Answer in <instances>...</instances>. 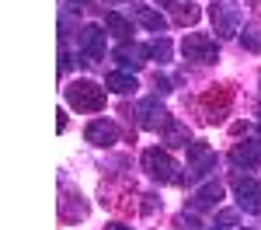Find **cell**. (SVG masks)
I'll return each instance as SVG.
<instances>
[{
  "label": "cell",
  "instance_id": "cell-1",
  "mask_svg": "<svg viewBox=\"0 0 261 230\" xmlns=\"http://www.w3.org/2000/svg\"><path fill=\"white\" fill-rule=\"evenodd\" d=\"M199 101L205 108V122H223L230 115V108H233V87L230 84H216V87H209L202 94Z\"/></svg>",
  "mask_w": 261,
  "mask_h": 230
},
{
  "label": "cell",
  "instance_id": "cell-2",
  "mask_svg": "<svg viewBox=\"0 0 261 230\" xmlns=\"http://www.w3.org/2000/svg\"><path fill=\"white\" fill-rule=\"evenodd\" d=\"M66 101L77 112H101L105 108V87H98L91 81H77L73 87H66Z\"/></svg>",
  "mask_w": 261,
  "mask_h": 230
},
{
  "label": "cell",
  "instance_id": "cell-3",
  "mask_svg": "<svg viewBox=\"0 0 261 230\" xmlns=\"http://www.w3.org/2000/svg\"><path fill=\"white\" fill-rule=\"evenodd\" d=\"M143 167H146L150 178H157V182H181L174 157H171L167 150H161V146H150V150L143 154Z\"/></svg>",
  "mask_w": 261,
  "mask_h": 230
},
{
  "label": "cell",
  "instance_id": "cell-4",
  "mask_svg": "<svg viewBox=\"0 0 261 230\" xmlns=\"http://www.w3.org/2000/svg\"><path fill=\"white\" fill-rule=\"evenodd\" d=\"M181 53H185L192 63H216V56H220V45H216V39L202 35V32H192L188 39L181 42Z\"/></svg>",
  "mask_w": 261,
  "mask_h": 230
},
{
  "label": "cell",
  "instance_id": "cell-5",
  "mask_svg": "<svg viewBox=\"0 0 261 230\" xmlns=\"http://www.w3.org/2000/svg\"><path fill=\"white\" fill-rule=\"evenodd\" d=\"M233 192H237V202H241L247 213H261V182L247 178V174H233Z\"/></svg>",
  "mask_w": 261,
  "mask_h": 230
},
{
  "label": "cell",
  "instance_id": "cell-6",
  "mask_svg": "<svg viewBox=\"0 0 261 230\" xmlns=\"http://www.w3.org/2000/svg\"><path fill=\"white\" fill-rule=\"evenodd\" d=\"M213 167H216V154H213V146H209V143H202V140L188 143V171H192L195 178L209 174Z\"/></svg>",
  "mask_w": 261,
  "mask_h": 230
},
{
  "label": "cell",
  "instance_id": "cell-7",
  "mask_svg": "<svg viewBox=\"0 0 261 230\" xmlns=\"http://www.w3.org/2000/svg\"><path fill=\"white\" fill-rule=\"evenodd\" d=\"M81 53H84V63H98L105 56V32L87 24L81 32Z\"/></svg>",
  "mask_w": 261,
  "mask_h": 230
},
{
  "label": "cell",
  "instance_id": "cell-8",
  "mask_svg": "<svg viewBox=\"0 0 261 230\" xmlns=\"http://www.w3.org/2000/svg\"><path fill=\"white\" fill-rule=\"evenodd\" d=\"M140 125L143 129H164V125L171 122V115L164 112V105L157 101V98H146V101H140Z\"/></svg>",
  "mask_w": 261,
  "mask_h": 230
},
{
  "label": "cell",
  "instance_id": "cell-9",
  "mask_svg": "<svg viewBox=\"0 0 261 230\" xmlns=\"http://www.w3.org/2000/svg\"><path fill=\"white\" fill-rule=\"evenodd\" d=\"M115 140H119V125H115V122H105V119H98V122L87 125V143H94V146H112Z\"/></svg>",
  "mask_w": 261,
  "mask_h": 230
},
{
  "label": "cell",
  "instance_id": "cell-10",
  "mask_svg": "<svg viewBox=\"0 0 261 230\" xmlns=\"http://www.w3.org/2000/svg\"><path fill=\"white\" fill-rule=\"evenodd\" d=\"M230 161L244 167H258L261 164V140H247V143H237L230 150Z\"/></svg>",
  "mask_w": 261,
  "mask_h": 230
},
{
  "label": "cell",
  "instance_id": "cell-11",
  "mask_svg": "<svg viewBox=\"0 0 261 230\" xmlns=\"http://www.w3.org/2000/svg\"><path fill=\"white\" fill-rule=\"evenodd\" d=\"M220 199H223V185L220 182H209V185H202L199 192L192 195V209H213Z\"/></svg>",
  "mask_w": 261,
  "mask_h": 230
},
{
  "label": "cell",
  "instance_id": "cell-12",
  "mask_svg": "<svg viewBox=\"0 0 261 230\" xmlns=\"http://www.w3.org/2000/svg\"><path fill=\"white\" fill-rule=\"evenodd\" d=\"M60 216H63V223L84 220V216H87V202H84L81 195H63L60 199Z\"/></svg>",
  "mask_w": 261,
  "mask_h": 230
},
{
  "label": "cell",
  "instance_id": "cell-13",
  "mask_svg": "<svg viewBox=\"0 0 261 230\" xmlns=\"http://www.w3.org/2000/svg\"><path fill=\"white\" fill-rule=\"evenodd\" d=\"M143 56H150V45H122L119 53H115V60H119L125 70H136L143 63Z\"/></svg>",
  "mask_w": 261,
  "mask_h": 230
},
{
  "label": "cell",
  "instance_id": "cell-14",
  "mask_svg": "<svg viewBox=\"0 0 261 230\" xmlns=\"http://www.w3.org/2000/svg\"><path fill=\"white\" fill-rule=\"evenodd\" d=\"M209 18H213V24H216L220 35H233V32H237V24H233V18L223 11V4H213V7H209Z\"/></svg>",
  "mask_w": 261,
  "mask_h": 230
},
{
  "label": "cell",
  "instance_id": "cell-15",
  "mask_svg": "<svg viewBox=\"0 0 261 230\" xmlns=\"http://www.w3.org/2000/svg\"><path fill=\"white\" fill-rule=\"evenodd\" d=\"M105 28H108L115 39H129V35H133V24L122 18V14H115V11H108V14H105Z\"/></svg>",
  "mask_w": 261,
  "mask_h": 230
},
{
  "label": "cell",
  "instance_id": "cell-16",
  "mask_svg": "<svg viewBox=\"0 0 261 230\" xmlns=\"http://www.w3.org/2000/svg\"><path fill=\"white\" fill-rule=\"evenodd\" d=\"M164 140H167L171 146H188V143H192V140H188V129H181L174 119L164 125Z\"/></svg>",
  "mask_w": 261,
  "mask_h": 230
},
{
  "label": "cell",
  "instance_id": "cell-17",
  "mask_svg": "<svg viewBox=\"0 0 261 230\" xmlns=\"http://www.w3.org/2000/svg\"><path fill=\"white\" fill-rule=\"evenodd\" d=\"M105 87H108V91H115V94H129V91H136V81H133V77H125V73H108Z\"/></svg>",
  "mask_w": 261,
  "mask_h": 230
},
{
  "label": "cell",
  "instance_id": "cell-18",
  "mask_svg": "<svg viewBox=\"0 0 261 230\" xmlns=\"http://www.w3.org/2000/svg\"><path fill=\"white\" fill-rule=\"evenodd\" d=\"M174 21H178V24H195V21H199V7H195V4H178Z\"/></svg>",
  "mask_w": 261,
  "mask_h": 230
},
{
  "label": "cell",
  "instance_id": "cell-19",
  "mask_svg": "<svg viewBox=\"0 0 261 230\" xmlns=\"http://www.w3.org/2000/svg\"><path fill=\"white\" fill-rule=\"evenodd\" d=\"M140 21L146 24V28H153V32H164V18L157 14V11H140Z\"/></svg>",
  "mask_w": 261,
  "mask_h": 230
},
{
  "label": "cell",
  "instance_id": "cell-20",
  "mask_svg": "<svg viewBox=\"0 0 261 230\" xmlns=\"http://www.w3.org/2000/svg\"><path fill=\"white\" fill-rule=\"evenodd\" d=\"M150 56H157V60H167V56H171V42L167 39H161V42H153V45H150Z\"/></svg>",
  "mask_w": 261,
  "mask_h": 230
},
{
  "label": "cell",
  "instance_id": "cell-21",
  "mask_svg": "<svg viewBox=\"0 0 261 230\" xmlns=\"http://www.w3.org/2000/svg\"><path fill=\"white\" fill-rule=\"evenodd\" d=\"M105 230H133V227H125V223H108Z\"/></svg>",
  "mask_w": 261,
  "mask_h": 230
},
{
  "label": "cell",
  "instance_id": "cell-22",
  "mask_svg": "<svg viewBox=\"0 0 261 230\" xmlns=\"http://www.w3.org/2000/svg\"><path fill=\"white\" fill-rule=\"evenodd\" d=\"M157 4H161V0H157ZM164 7H178V4H174V0H164Z\"/></svg>",
  "mask_w": 261,
  "mask_h": 230
},
{
  "label": "cell",
  "instance_id": "cell-23",
  "mask_svg": "<svg viewBox=\"0 0 261 230\" xmlns=\"http://www.w3.org/2000/svg\"><path fill=\"white\" fill-rule=\"evenodd\" d=\"M70 4H91V0H70Z\"/></svg>",
  "mask_w": 261,
  "mask_h": 230
},
{
  "label": "cell",
  "instance_id": "cell-24",
  "mask_svg": "<svg viewBox=\"0 0 261 230\" xmlns=\"http://www.w3.org/2000/svg\"><path fill=\"white\" fill-rule=\"evenodd\" d=\"M108 4H119V0H108Z\"/></svg>",
  "mask_w": 261,
  "mask_h": 230
}]
</instances>
